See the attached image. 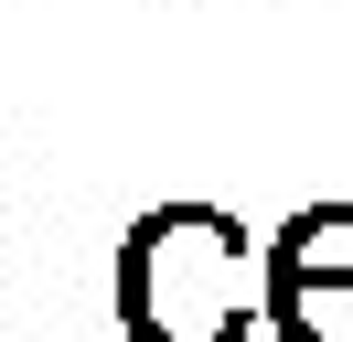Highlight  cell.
Listing matches in <instances>:
<instances>
[{"instance_id":"cell-1","label":"cell","mask_w":353,"mask_h":342,"mask_svg":"<svg viewBox=\"0 0 353 342\" xmlns=\"http://www.w3.org/2000/svg\"><path fill=\"white\" fill-rule=\"evenodd\" d=\"M268 310V246L225 203H150L118 235V332L129 342H246Z\"/></svg>"},{"instance_id":"cell-2","label":"cell","mask_w":353,"mask_h":342,"mask_svg":"<svg viewBox=\"0 0 353 342\" xmlns=\"http://www.w3.org/2000/svg\"><path fill=\"white\" fill-rule=\"evenodd\" d=\"M268 278H353V203H300L268 246Z\"/></svg>"},{"instance_id":"cell-3","label":"cell","mask_w":353,"mask_h":342,"mask_svg":"<svg viewBox=\"0 0 353 342\" xmlns=\"http://www.w3.org/2000/svg\"><path fill=\"white\" fill-rule=\"evenodd\" d=\"M279 342H353V278H268Z\"/></svg>"}]
</instances>
